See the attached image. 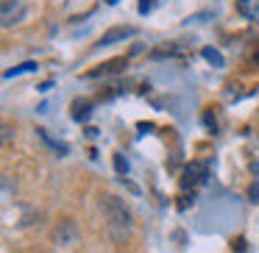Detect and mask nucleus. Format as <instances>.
<instances>
[{"label": "nucleus", "instance_id": "4468645a", "mask_svg": "<svg viewBox=\"0 0 259 253\" xmlns=\"http://www.w3.org/2000/svg\"><path fill=\"white\" fill-rule=\"evenodd\" d=\"M203 123H206V128L212 131V134H214V131H218V120L212 117V112H206V114H203Z\"/></svg>", "mask_w": 259, "mask_h": 253}, {"label": "nucleus", "instance_id": "6ab92c4d", "mask_svg": "<svg viewBox=\"0 0 259 253\" xmlns=\"http://www.w3.org/2000/svg\"><path fill=\"white\" fill-rule=\"evenodd\" d=\"M51 86H53V81H45V84H39V92H51Z\"/></svg>", "mask_w": 259, "mask_h": 253}, {"label": "nucleus", "instance_id": "f03ea898", "mask_svg": "<svg viewBox=\"0 0 259 253\" xmlns=\"http://www.w3.org/2000/svg\"><path fill=\"white\" fill-rule=\"evenodd\" d=\"M209 181V164L206 162H190L184 167V175H181V189H195V186L206 184Z\"/></svg>", "mask_w": 259, "mask_h": 253}, {"label": "nucleus", "instance_id": "f3484780", "mask_svg": "<svg viewBox=\"0 0 259 253\" xmlns=\"http://www.w3.org/2000/svg\"><path fill=\"white\" fill-rule=\"evenodd\" d=\"M231 245H234V250H245V239H242V236H240V239H234Z\"/></svg>", "mask_w": 259, "mask_h": 253}, {"label": "nucleus", "instance_id": "9b49d317", "mask_svg": "<svg viewBox=\"0 0 259 253\" xmlns=\"http://www.w3.org/2000/svg\"><path fill=\"white\" fill-rule=\"evenodd\" d=\"M181 47L179 45H167V47H156V50H151V59H164V56H179Z\"/></svg>", "mask_w": 259, "mask_h": 253}, {"label": "nucleus", "instance_id": "2eb2a0df", "mask_svg": "<svg viewBox=\"0 0 259 253\" xmlns=\"http://www.w3.org/2000/svg\"><path fill=\"white\" fill-rule=\"evenodd\" d=\"M137 9H140V14H148L153 9V0H140V6Z\"/></svg>", "mask_w": 259, "mask_h": 253}, {"label": "nucleus", "instance_id": "412c9836", "mask_svg": "<svg viewBox=\"0 0 259 253\" xmlns=\"http://www.w3.org/2000/svg\"><path fill=\"white\" fill-rule=\"evenodd\" d=\"M103 3H106V6H114V3H117V0H103Z\"/></svg>", "mask_w": 259, "mask_h": 253}, {"label": "nucleus", "instance_id": "39448f33", "mask_svg": "<svg viewBox=\"0 0 259 253\" xmlns=\"http://www.w3.org/2000/svg\"><path fill=\"white\" fill-rule=\"evenodd\" d=\"M125 64H128V59L125 56H120V59H112V62H106L103 67H98V70H92V73H87L90 78H98V75H112V73H123L125 70Z\"/></svg>", "mask_w": 259, "mask_h": 253}, {"label": "nucleus", "instance_id": "1a4fd4ad", "mask_svg": "<svg viewBox=\"0 0 259 253\" xmlns=\"http://www.w3.org/2000/svg\"><path fill=\"white\" fill-rule=\"evenodd\" d=\"M20 6V0H0V9H3V25H12L14 20H12V14H14V9Z\"/></svg>", "mask_w": 259, "mask_h": 253}, {"label": "nucleus", "instance_id": "20e7f679", "mask_svg": "<svg viewBox=\"0 0 259 253\" xmlns=\"http://www.w3.org/2000/svg\"><path fill=\"white\" fill-rule=\"evenodd\" d=\"M134 34H137L134 25H114V28L103 31V36H101L98 45H114V42H123V39H128V36H134Z\"/></svg>", "mask_w": 259, "mask_h": 253}, {"label": "nucleus", "instance_id": "9d476101", "mask_svg": "<svg viewBox=\"0 0 259 253\" xmlns=\"http://www.w3.org/2000/svg\"><path fill=\"white\" fill-rule=\"evenodd\" d=\"M39 67V64L36 62H25V64H20V67H12V70H6V73H3V78H17V75H23V73H34V70Z\"/></svg>", "mask_w": 259, "mask_h": 253}, {"label": "nucleus", "instance_id": "7ed1b4c3", "mask_svg": "<svg viewBox=\"0 0 259 253\" xmlns=\"http://www.w3.org/2000/svg\"><path fill=\"white\" fill-rule=\"evenodd\" d=\"M53 242L62 247L67 245H75L78 242V225H75V220H59V225L53 228Z\"/></svg>", "mask_w": 259, "mask_h": 253}, {"label": "nucleus", "instance_id": "f8f14e48", "mask_svg": "<svg viewBox=\"0 0 259 253\" xmlns=\"http://www.w3.org/2000/svg\"><path fill=\"white\" fill-rule=\"evenodd\" d=\"M112 162H114V170H117V175H125V173H128V162H125L123 153H114Z\"/></svg>", "mask_w": 259, "mask_h": 253}, {"label": "nucleus", "instance_id": "aec40b11", "mask_svg": "<svg viewBox=\"0 0 259 253\" xmlns=\"http://www.w3.org/2000/svg\"><path fill=\"white\" fill-rule=\"evenodd\" d=\"M9 136H12V125H3V139L9 142Z\"/></svg>", "mask_w": 259, "mask_h": 253}, {"label": "nucleus", "instance_id": "6e6552de", "mask_svg": "<svg viewBox=\"0 0 259 253\" xmlns=\"http://www.w3.org/2000/svg\"><path fill=\"white\" fill-rule=\"evenodd\" d=\"M201 56L203 59H206V62L209 64H212V67H226V59H223V53H220V50H214V47H203V50H201Z\"/></svg>", "mask_w": 259, "mask_h": 253}, {"label": "nucleus", "instance_id": "0eeeda50", "mask_svg": "<svg viewBox=\"0 0 259 253\" xmlns=\"http://www.w3.org/2000/svg\"><path fill=\"white\" fill-rule=\"evenodd\" d=\"M36 136H39V139H42V142H45V145H48V147H53V150H56V153H59V156H67V150H70V147H67V145H64V142H59V139H53V136H51V134H48V131H45V128H36Z\"/></svg>", "mask_w": 259, "mask_h": 253}, {"label": "nucleus", "instance_id": "a211bd4d", "mask_svg": "<svg viewBox=\"0 0 259 253\" xmlns=\"http://www.w3.org/2000/svg\"><path fill=\"white\" fill-rule=\"evenodd\" d=\"M137 128H140V134H148V131H153V125L151 123H140Z\"/></svg>", "mask_w": 259, "mask_h": 253}, {"label": "nucleus", "instance_id": "4be33fe9", "mask_svg": "<svg viewBox=\"0 0 259 253\" xmlns=\"http://www.w3.org/2000/svg\"><path fill=\"white\" fill-rule=\"evenodd\" d=\"M256 64H259V53H256Z\"/></svg>", "mask_w": 259, "mask_h": 253}, {"label": "nucleus", "instance_id": "dca6fc26", "mask_svg": "<svg viewBox=\"0 0 259 253\" xmlns=\"http://www.w3.org/2000/svg\"><path fill=\"white\" fill-rule=\"evenodd\" d=\"M179 197H181V200H179V209H187V206H190L192 200H195V197H190V195H187V192H184V195H179Z\"/></svg>", "mask_w": 259, "mask_h": 253}, {"label": "nucleus", "instance_id": "f257e3e1", "mask_svg": "<svg viewBox=\"0 0 259 253\" xmlns=\"http://www.w3.org/2000/svg\"><path fill=\"white\" fill-rule=\"evenodd\" d=\"M101 206H103V212H106V220H109V236H112L114 242H125L128 239V234H131V212L125 209V203L120 200V197H114V195H103V200H101Z\"/></svg>", "mask_w": 259, "mask_h": 253}, {"label": "nucleus", "instance_id": "ddd939ff", "mask_svg": "<svg viewBox=\"0 0 259 253\" xmlns=\"http://www.w3.org/2000/svg\"><path fill=\"white\" fill-rule=\"evenodd\" d=\"M248 200H251V203H259V181H253V184L248 186Z\"/></svg>", "mask_w": 259, "mask_h": 253}, {"label": "nucleus", "instance_id": "423d86ee", "mask_svg": "<svg viewBox=\"0 0 259 253\" xmlns=\"http://www.w3.org/2000/svg\"><path fill=\"white\" fill-rule=\"evenodd\" d=\"M70 109H73L70 114H73L75 123H87V120L92 117V103L90 100H73V106H70Z\"/></svg>", "mask_w": 259, "mask_h": 253}]
</instances>
